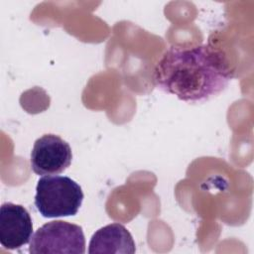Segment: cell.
<instances>
[{
	"label": "cell",
	"mask_w": 254,
	"mask_h": 254,
	"mask_svg": "<svg viewBox=\"0 0 254 254\" xmlns=\"http://www.w3.org/2000/svg\"><path fill=\"white\" fill-rule=\"evenodd\" d=\"M72 160L69 144L55 134L38 138L31 151V168L38 176L59 175L65 171Z\"/></svg>",
	"instance_id": "obj_4"
},
{
	"label": "cell",
	"mask_w": 254,
	"mask_h": 254,
	"mask_svg": "<svg viewBox=\"0 0 254 254\" xmlns=\"http://www.w3.org/2000/svg\"><path fill=\"white\" fill-rule=\"evenodd\" d=\"M33 235L32 218L21 204L4 202L0 207V243L15 250L29 243Z\"/></svg>",
	"instance_id": "obj_5"
},
{
	"label": "cell",
	"mask_w": 254,
	"mask_h": 254,
	"mask_svg": "<svg viewBox=\"0 0 254 254\" xmlns=\"http://www.w3.org/2000/svg\"><path fill=\"white\" fill-rule=\"evenodd\" d=\"M88 253L133 254L135 242L128 229L120 223H111L93 233L88 245Z\"/></svg>",
	"instance_id": "obj_6"
},
{
	"label": "cell",
	"mask_w": 254,
	"mask_h": 254,
	"mask_svg": "<svg viewBox=\"0 0 254 254\" xmlns=\"http://www.w3.org/2000/svg\"><path fill=\"white\" fill-rule=\"evenodd\" d=\"M232 77L224 56L210 45L171 47L153 71L159 89L187 102H203L218 95Z\"/></svg>",
	"instance_id": "obj_1"
},
{
	"label": "cell",
	"mask_w": 254,
	"mask_h": 254,
	"mask_svg": "<svg viewBox=\"0 0 254 254\" xmlns=\"http://www.w3.org/2000/svg\"><path fill=\"white\" fill-rule=\"evenodd\" d=\"M29 252L83 254L85 252L83 230L77 224L63 220L45 223L32 235Z\"/></svg>",
	"instance_id": "obj_3"
},
{
	"label": "cell",
	"mask_w": 254,
	"mask_h": 254,
	"mask_svg": "<svg viewBox=\"0 0 254 254\" xmlns=\"http://www.w3.org/2000/svg\"><path fill=\"white\" fill-rule=\"evenodd\" d=\"M80 186L65 176H45L36 187L35 206L46 218L75 215L81 206Z\"/></svg>",
	"instance_id": "obj_2"
}]
</instances>
